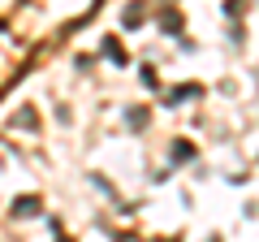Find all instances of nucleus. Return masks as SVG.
Returning a JSON list of instances; mask_svg holds the SVG:
<instances>
[{
  "instance_id": "obj_1",
  "label": "nucleus",
  "mask_w": 259,
  "mask_h": 242,
  "mask_svg": "<svg viewBox=\"0 0 259 242\" xmlns=\"http://www.w3.org/2000/svg\"><path fill=\"white\" fill-rule=\"evenodd\" d=\"M39 208H44V204H39V195H22V199H13V212H18V216H35Z\"/></svg>"
},
{
  "instance_id": "obj_2",
  "label": "nucleus",
  "mask_w": 259,
  "mask_h": 242,
  "mask_svg": "<svg viewBox=\"0 0 259 242\" xmlns=\"http://www.w3.org/2000/svg\"><path fill=\"white\" fill-rule=\"evenodd\" d=\"M104 56H108L112 65H125V48H121L117 39H104Z\"/></svg>"
},
{
  "instance_id": "obj_3",
  "label": "nucleus",
  "mask_w": 259,
  "mask_h": 242,
  "mask_svg": "<svg viewBox=\"0 0 259 242\" xmlns=\"http://www.w3.org/2000/svg\"><path fill=\"white\" fill-rule=\"evenodd\" d=\"M190 95H199V87H177V91L168 95V104H177V100H190Z\"/></svg>"
},
{
  "instance_id": "obj_4",
  "label": "nucleus",
  "mask_w": 259,
  "mask_h": 242,
  "mask_svg": "<svg viewBox=\"0 0 259 242\" xmlns=\"http://www.w3.org/2000/svg\"><path fill=\"white\" fill-rule=\"evenodd\" d=\"M139 22H143V9H139V5H134V9H125V26H139Z\"/></svg>"
},
{
  "instance_id": "obj_5",
  "label": "nucleus",
  "mask_w": 259,
  "mask_h": 242,
  "mask_svg": "<svg viewBox=\"0 0 259 242\" xmlns=\"http://www.w3.org/2000/svg\"><path fill=\"white\" fill-rule=\"evenodd\" d=\"M186 156H194V147H186V143H177V147H173V160H186Z\"/></svg>"
},
{
  "instance_id": "obj_6",
  "label": "nucleus",
  "mask_w": 259,
  "mask_h": 242,
  "mask_svg": "<svg viewBox=\"0 0 259 242\" xmlns=\"http://www.w3.org/2000/svg\"><path fill=\"white\" fill-rule=\"evenodd\" d=\"M61 242H69V238H61Z\"/></svg>"
}]
</instances>
